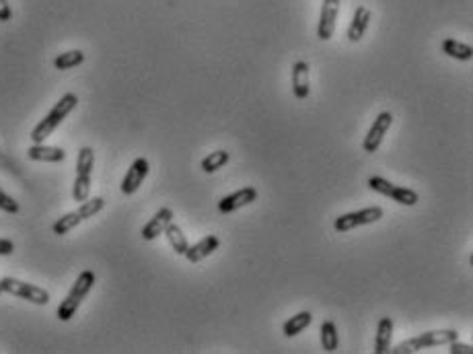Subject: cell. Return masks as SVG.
Masks as SVG:
<instances>
[{
    "mask_svg": "<svg viewBox=\"0 0 473 354\" xmlns=\"http://www.w3.org/2000/svg\"><path fill=\"white\" fill-rule=\"evenodd\" d=\"M15 252V243L10 239H0V256H10Z\"/></svg>",
    "mask_w": 473,
    "mask_h": 354,
    "instance_id": "28",
    "label": "cell"
},
{
    "mask_svg": "<svg viewBox=\"0 0 473 354\" xmlns=\"http://www.w3.org/2000/svg\"><path fill=\"white\" fill-rule=\"evenodd\" d=\"M383 218V208L381 206H371V208H362V210H356V212H348V214H342L333 221V229L337 233H348L356 227H362V225H373L377 221Z\"/></svg>",
    "mask_w": 473,
    "mask_h": 354,
    "instance_id": "6",
    "label": "cell"
},
{
    "mask_svg": "<svg viewBox=\"0 0 473 354\" xmlns=\"http://www.w3.org/2000/svg\"><path fill=\"white\" fill-rule=\"evenodd\" d=\"M0 210H4V212H8V214H17V212L21 210V206H19V202H17L15 198H10L8 194H4V192L0 189Z\"/></svg>",
    "mask_w": 473,
    "mask_h": 354,
    "instance_id": "25",
    "label": "cell"
},
{
    "mask_svg": "<svg viewBox=\"0 0 473 354\" xmlns=\"http://www.w3.org/2000/svg\"><path fill=\"white\" fill-rule=\"evenodd\" d=\"M311 322H313L311 311H301V313H297L295 317H290V319L282 326V334H284L286 338H295V336H299L305 328H309Z\"/></svg>",
    "mask_w": 473,
    "mask_h": 354,
    "instance_id": "19",
    "label": "cell"
},
{
    "mask_svg": "<svg viewBox=\"0 0 473 354\" xmlns=\"http://www.w3.org/2000/svg\"><path fill=\"white\" fill-rule=\"evenodd\" d=\"M231 155L227 151H216V153H210L204 161H202V171L204 174H214L219 169H223L227 163H229Z\"/></svg>",
    "mask_w": 473,
    "mask_h": 354,
    "instance_id": "24",
    "label": "cell"
},
{
    "mask_svg": "<svg viewBox=\"0 0 473 354\" xmlns=\"http://www.w3.org/2000/svg\"><path fill=\"white\" fill-rule=\"evenodd\" d=\"M371 21H373V12L367 6H356V10L352 15V21H350V27H348V39L352 44L360 41L364 37Z\"/></svg>",
    "mask_w": 473,
    "mask_h": 354,
    "instance_id": "13",
    "label": "cell"
},
{
    "mask_svg": "<svg viewBox=\"0 0 473 354\" xmlns=\"http://www.w3.org/2000/svg\"><path fill=\"white\" fill-rule=\"evenodd\" d=\"M149 169H151L149 161H147L145 157H138V159L130 165L128 174H126L124 179H122V185H120L122 194H126V196L136 194V189L142 185V181H145L147 176H149Z\"/></svg>",
    "mask_w": 473,
    "mask_h": 354,
    "instance_id": "10",
    "label": "cell"
},
{
    "mask_svg": "<svg viewBox=\"0 0 473 354\" xmlns=\"http://www.w3.org/2000/svg\"><path fill=\"white\" fill-rule=\"evenodd\" d=\"M393 340V319L381 317L377 324V338H375V354H387L391 351Z\"/></svg>",
    "mask_w": 473,
    "mask_h": 354,
    "instance_id": "17",
    "label": "cell"
},
{
    "mask_svg": "<svg viewBox=\"0 0 473 354\" xmlns=\"http://www.w3.org/2000/svg\"><path fill=\"white\" fill-rule=\"evenodd\" d=\"M319 334H321V346L325 353H335L340 348V336L333 322H323Z\"/></svg>",
    "mask_w": 473,
    "mask_h": 354,
    "instance_id": "21",
    "label": "cell"
},
{
    "mask_svg": "<svg viewBox=\"0 0 473 354\" xmlns=\"http://www.w3.org/2000/svg\"><path fill=\"white\" fill-rule=\"evenodd\" d=\"M27 157L31 161H41V163H62L66 159V153L60 147H46L44 142H39L27 149Z\"/></svg>",
    "mask_w": 473,
    "mask_h": 354,
    "instance_id": "16",
    "label": "cell"
},
{
    "mask_svg": "<svg viewBox=\"0 0 473 354\" xmlns=\"http://www.w3.org/2000/svg\"><path fill=\"white\" fill-rule=\"evenodd\" d=\"M459 340V334L455 330H430L424 332L416 338L403 340L401 344H397L389 353L393 354H414L422 348H434V346H447L449 342Z\"/></svg>",
    "mask_w": 473,
    "mask_h": 354,
    "instance_id": "3",
    "label": "cell"
},
{
    "mask_svg": "<svg viewBox=\"0 0 473 354\" xmlns=\"http://www.w3.org/2000/svg\"><path fill=\"white\" fill-rule=\"evenodd\" d=\"M95 165V153L91 147H82L77 157V179L73 185V198L75 202H84L91 194V174Z\"/></svg>",
    "mask_w": 473,
    "mask_h": 354,
    "instance_id": "4",
    "label": "cell"
},
{
    "mask_svg": "<svg viewBox=\"0 0 473 354\" xmlns=\"http://www.w3.org/2000/svg\"><path fill=\"white\" fill-rule=\"evenodd\" d=\"M79 105V97L75 93H66L64 97H60V101L52 107V111L31 130V140L33 145L44 142L46 138L52 136V132L66 120V115Z\"/></svg>",
    "mask_w": 473,
    "mask_h": 354,
    "instance_id": "1",
    "label": "cell"
},
{
    "mask_svg": "<svg viewBox=\"0 0 473 354\" xmlns=\"http://www.w3.org/2000/svg\"><path fill=\"white\" fill-rule=\"evenodd\" d=\"M163 235L167 237V241H169V245L173 248V252H175V254L183 256V254L187 252L189 243H187V239H185L183 231H181L175 223H169V225H167V229L163 231Z\"/></svg>",
    "mask_w": 473,
    "mask_h": 354,
    "instance_id": "20",
    "label": "cell"
},
{
    "mask_svg": "<svg viewBox=\"0 0 473 354\" xmlns=\"http://www.w3.org/2000/svg\"><path fill=\"white\" fill-rule=\"evenodd\" d=\"M293 93L297 99H307L311 93V81H309V64L305 60L295 62L293 66Z\"/></svg>",
    "mask_w": 473,
    "mask_h": 354,
    "instance_id": "14",
    "label": "cell"
},
{
    "mask_svg": "<svg viewBox=\"0 0 473 354\" xmlns=\"http://www.w3.org/2000/svg\"><path fill=\"white\" fill-rule=\"evenodd\" d=\"M255 200H257V189L253 185H247V187H241V189H236L233 194L225 196L219 202V210L225 212V214H229V212H235V210L247 206V204H251V202H255Z\"/></svg>",
    "mask_w": 473,
    "mask_h": 354,
    "instance_id": "11",
    "label": "cell"
},
{
    "mask_svg": "<svg viewBox=\"0 0 473 354\" xmlns=\"http://www.w3.org/2000/svg\"><path fill=\"white\" fill-rule=\"evenodd\" d=\"M173 223V210L171 208H160L157 214L142 227V239L145 241H153L158 235H163V231L167 229V225Z\"/></svg>",
    "mask_w": 473,
    "mask_h": 354,
    "instance_id": "15",
    "label": "cell"
},
{
    "mask_svg": "<svg viewBox=\"0 0 473 354\" xmlns=\"http://www.w3.org/2000/svg\"><path fill=\"white\" fill-rule=\"evenodd\" d=\"M12 19V10H10V4L6 0H0V21L6 23Z\"/></svg>",
    "mask_w": 473,
    "mask_h": 354,
    "instance_id": "27",
    "label": "cell"
},
{
    "mask_svg": "<svg viewBox=\"0 0 473 354\" xmlns=\"http://www.w3.org/2000/svg\"><path fill=\"white\" fill-rule=\"evenodd\" d=\"M369 187H371L373 192H379V194H383V196L393 198L397 204H403V206H416L418 200H420V196H418L414 189H409V187H405V185H395L391 181H387L385 177H371V179H369Z\"/></svg>",
    "mask_w": 473,
    "mask_h": 354,
    "instance_id": "7",
    "label": "cell"
},
{
    "mask_svg": "<svg viewBox=\"0 0 473 354\" xmlns=\"http://www.w3.org/2000/svg\"><path fill=\"white\" fill-rule=\"evenodd\" d=\"M0 288L12 297H19V299H25L29 303H35V305H48L50 303V292L37 284H29V282H23V280H17V278H2L0 280Z\"/></svg>",
    "mask_w": 473,
    "mask_h": 354,
    "instance_id": "5",
    "label": "cell"
},
{
    "mask_svg": "<svg viewBox=\"0 0 473 354\" xmlns=\"http://www.w3.org/2000/svg\"><path fill=\"white\" fill-rule=\"evenodd\" d=\"M93 284H95V272L93 270H82L79 274V278L75 280L71 292L64 297V301L60 303V307L56 311V315H58L60 322H71L77 315L80 303L86 299V295L93 288Z\"/></svg>",
    "mask_w": 473,
    "mask_h": 354,
    "instance_id": "2",
    "label": "cell"
},
{
    "mask_svg": "<svg viewBox=\"0 0 473 354\" xmlns=\"http://www.w3.org/2000/svg\"><path fill=\"white\" fill-rule=\"evenodd\" d=\"M219 248H221V239H219L216 235H206V237H202L198 243L189 245L187 252H185L183 256L187 258V262L198 264V262L206 260V258H208L212 252H216Z\"/></svg>",
    "mask_w": 473,
    "mask_h": 354,
    "instance_id": "12",
    "label": "cell"
},
{
    "mask_svg": "<svg viewBox=\"0 0 473 354\" xmlns=\"http://www.w3.org/2000/svg\"><path fill=\"white\" fill-rule=\"evenodd\" d=\"M340 0H323L321 4V15H319V25H317V37L321 41H329L335 31V21L340 15Z\"/></svg>",
    "mask_w": 473,
    "mask_h": 354,
    "instance_id": "9",
    "label": "cell"
},
{
    "mask_svg": "<svg viewBox=\"0 0 473 354\" xmlns=\"http://www.w3.org/2000/svg\"><path fill=\"white\" fill-rule=\"evenodd\" d=\"M443 52H445L447 56L455 58V60H461V62H470L473 58L472 46H467V44H463V41H459V39H455V37L443 39Z\"/></svg>",
    "mask_w": 473,
    "mask_h": 354,
    "instance_id": "18",
    "label": "cell"
},
{
    "mask_svg": "<svg viewBox=\"0 0 473 354\" xmlns=\"http://www.w3.org/2000/svg\"><path fill=\"white\" fill-rule=\"evenodd\" d=\"M0 292H2V288H0Z\"/></svg>",
    "mask_w": 473,
    "mask_h": 354,
    "instance_id": "29",
    "label": "cell"
},
{
    "mask_svg": "<svg viewBox=\"0 0 473 354\" xmlns=\"http://www.w3.org/2000/svg\"><path fill=\"white\" fill-rule=\"evenodd\" d=\"M391 124H393V113H391V111H381V113L377 115V120L373 122L371 130H369L367 136H364V142H362L364 153H377V151H379V147H381V142H383L387 130L391 128Z\"/></svg>",
    "mask_w": 473,
    "mask_h": 354,
    "instance_id": "8",
    "label": "cell"
},
{
    "mask_svg": "<svg viewBox=\"0 0 473 354\" xmlns=\"http://www.w3.org/2000/svg\"><path fill=\"white\" fill-rule=\"evenodd\" d=\"M84 62V54L80 50H71L54 58V68L56 71H71Z\"/></svg>",
    "mask_w": 473,
    "mask_h": 354,
    "instance_id": "23",
    "label": "cell"
},
{
    "mask_svg": "<svg viewBox=\"0 0 473 354\" xmlns=\"http://www.w3.org/2000/svg\"><path fill=\"white\" fill-rule=\"evenodd\" d=\"M447 346H449V353L451 354H473V346H470V344H461L459 340L449 342Z\"/></svg>",
    "mask_w": 473,
    "mask_h": 354,
    "instance_id": "26",
    "label": "cell"
},
{
    "mask_svg": "<svg viewBox=\"0 0 473 354\" xmlns=\"http://www.w3.org/2000/svg\"><path fill=\"white\" fill-rule=\"evenodd\" d=\"M82 221H84V218H82L80 210H79V208H77V210H73V212H68V214L60 216V218H58V221L54 223L52 231H54V235L62 237V235L71 233L73 229H77V227H79Z\"/></svg>",
    "mask_w": 473,
    "mask_h": 354,
    "instance_id": "22",
    "label": "cell"
}]
</instances>
